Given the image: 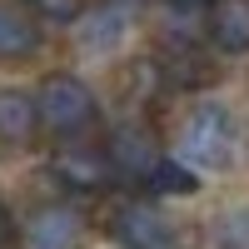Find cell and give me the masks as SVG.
Listing matches in <instances>:
<instances>
[{
    "label": "cell",
    "instance_id": "cell-1",
    "mask_svg": "<svg viewBox=\"0 0 249 249\" xmlns=\"http://www.w3.org/2000/svg\"><path fill=\"white\" fill-rule=\"evenodd\" d=\"M179 150H184L190 164H199V170H230L234 150H239V124H234L230 105H219V100H199V105L184 115Z\"/></svg>",
    "mask_w": 249,
    "mask_h": 249
},
{
    "label": "cell",
    "instance_id": "cell-14",
    "mask_svg": "<svg viewBox=\"0 0 249 249\" xmlns=\"http://www.w3.org/2000/svg\"><path fill=\"white\" fill-rule=\"evenodd\" d=\"M0 249H15V224H10L5 210H0Z\"/></svg>",
    "mask_w": 249,
    "mask_h": 249
},
{
    "label": "cell",
    "instance_id": "cell-6",
    "mask_svg": "<svg viewBox=\"0 0 249 249\" xmlns=\"http://www.w3.org/2000/svg\"><path fill=\"white\" fill-rule=\"evenodd\" d=\"M50 170L60 175V184H70V190L90 195V190H100V184L110 179V160L95 155V150H60Z\"/></svg>",
    "mask_w": 249,
    "mask_h": 249
},
{
    "label": "cell",
    "instance_id": "cell-2",
    "mask_svg": "<svg viewBox=\"0 0 249 249\" xmlns=\"http://www.w3.org/2000/svg\"><path fill=\"white\" fill-rule=\"evenodd\" d=\"M35 110H40V124L50 135H80L95 124V95L80 75H45L35 90Z\"/></svg>",
    "mask_w": 249,
    "mask_h": 249
},
{
    "label": "cell",
    "instance_id": "cell-7",
    "mask_svg": "<svg viewBox=\"0 0 249 249\" xmlns=\"http://www.w3.org/2000/svg\"><path fill=\"white\" fill-rule=\"evenodd\" d=\"M25 249H80V219L70 210H40L25 230Z\"/></svg>",
    "mask_w": 249,
    "mask_h": 249
},
{
    "label": "cell",
    "instance_id": "cell-11",
    "mask_svg": "<svg viewBox=\"0 0 249 249\" xmlns=\"http://www.w3.org/2000/svg\"><path fill=\"white\" fill-rule=\"evenodd\" d=\"M25 10L35 20H50V25H75L85 15V0H25Z\"/></svg>",
    "mask_w": 249,
    "mask_h": 249
},
{
    "label": "cell",
    "instance_id": "cell-4",
    "mask_svg": "<svg viewBox=\"0 0 249 249\" xmlns=\"http://www.w3.org/2000/svg\"><path fill=\"white\" fill-rule=\"evenodd\" d=\"M204 30L224 55H244L249 50V0H210Z\"/></svg>",
    "mask_w": 249,
    "mask_h": 249
},
{
    "label": "cell",
    "instance_id": "cell-5",
    "mask_svg": "<svg viewBox=\"0 0 249 249\" xmlns=\"http://www.w3.org/2000/svg\"><path fill=\"white\" fill-rule=\"evenodd\" d=\"M110 170H120V175H140V179H150L155 175V164H160V150L150 144V135L144 130H120L115 140H110Z\"/></svg>",
    "mask_w": 249,
    "mask_h": 249
},
{
    "label": "cell",
    "instance_id": "cell-13",
    "mask_svg": "<svg viewBox=\"0 0 249 249\" xmlns=\"http://www.w3.org/2000/svg\"><path fill=\"white\" fill-rule=\"evenodd\" d=\"M219 239H224V249H249V204H244V210H234L230 219H224Z\"/></svg>",
    "mask_w": 249,
    "mask_h": 249
},
{
    "label": "cell",
    "instance_id": "cell-12",
    "mask_svg": "<svg viewBox=\"0 0 249 249\" xmlns=\"http://www.w3.org/2000/svg\"><path fill=\"white\" fill-rule=\"evenodd\" d=\"M120 10H100L95 25H85V45H110V40H120Z\"/></svg>",
    "mask_w": 249,
    "mask_h": 249
},
{
    "label": "cell",
    "instance_id": "cell-9",
    "mask_svg": "<svg viewBox=\"0 0 249 249\" xmlns=\"http://www.w3.org/2000/svg\"><path fill=\"white\" fill-rule=\"evenodd\" d=\"M40 45V30L30 15H15L0 5V60H25L30 50Z\"/></svg>",
    "mask_w": 249,
    "mask_h": 249
},
{
    "label": "cell",
    "instance_id": "cell-3",
    "mask_svg": "<svg viewBox=\"0 0 249 249\" xmlns=\"http://www.w3.org/2000/svg\"><path fill=\"white\" fill-rule=\"evenodd\" d=\"M110 239L120 249H195V239L184 234L170 214L150 210V204H124V210H115Z\"/></svg>",
    "mask_w": 249,
    "mask_h": 249
},
{
    "label": "cell",
    "instance_id": "cell-10",
    "mask_svg": "<svg viewBox=\"0 0 249 249\" xmlns=\"http://www.w3.org/2000/svg\"><path fill=\"white\" fill-rule=\"evenodd\" d=\"M144 184H150L155 195H195V184H199V179H195L190 170H184V164H170V160H160V164H155V175L144 179Z\"/></svg>",
    "mask_w": 249,
    "mask_h": 249
},
{
    "label": "cell",
    "instance_id": "cell-8",
    "mask_svg": "<svg viewBox=\"0 0 249 249\" xmlns=\"http://www.w3.org/2000/svg\"><path fill=\"white\" fill-rule=\"evenodd\" d=\"M35 130H40L35 95H30V90H0V140L25 144Z\"/></svg>",
    "mask_w": 249,
    "mask_h": 249
}]
</instances>
